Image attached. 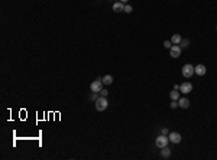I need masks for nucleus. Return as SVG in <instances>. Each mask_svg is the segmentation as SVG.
Returning a JSON list of instances; mask_svg holds the SVG:
<instances>
[{
  "instance_id": "obj_1",
  "label": "nucleus",
  "mask_w": 217,
  "mask_h": 160,
  "mask_svg": "<svg viewBox=\"0 0 217 160\" xmlns=\"http://www.w3.org/2000/svg\"><path fill=\"white\" fill-rule=\"evenodd\" d=\"M94 102H96V110H97V111H104L108 105V101L106 100V97H101V95Z\"/></svg>"
},
{
  "instance_id": "obj_2",
  "label": "nucleus",
  "mask_w": 217,
  "mask_h": 160,
  "mask_svg": "<svg viewBox=\"0 0 217 160\" xmlns=\"http://www.w3.org/2000/svg\"><path fill=\"white\" fill-rule=\"evenodd\" d=\"M168 143H169V138H168V136H165V134H161V136H158V137H156V140H155V146H156L158 149H162V147L168 146Z\"/></svg>"
},
{
  "instance_id": "obj_3",
  "label": "nucleus",
  "mask_w": 217,
  "mask_h": 160,
  "mask_svg": "<svg viewBox=\"0 0 217 160\" xmlns=\"http://www.w3.org/2000/svg\"><path fill=\"white\" fill-rule=\"evenodd\" d=\"M181 72H182V77H184V78H191L195 74L194 66L191 65V64H185V65L182 66V71H181Z\"/></svg>"
},
{
  "instance_id": "obj_4",
  "label": "nucleus",
  "mask_w": 217,
  "mask_h": 160,
  "mask_svg": "<svg viewBox=\"0 0 217 160\" xmlns=\"http://www.w3.org/2000/svg\"><path fill=\"white\" fill-rule=\"evenodd\" d=\"M90 89H91V92H100L101 89H103V81H101V78H97V80L94 81L93 84L90 85Z\"/></svg>"
},
{
  "instance_id": "obj_5",
  "label": "nucleus",
  "mask_w": 217,
  "mask_h": 160,
  "mask_svg": "<svg viewBox=\"0 0 217 160\" xmlns=\"http://www.w3.org/2000/svg\"><path fill=\"white\" fill-rule=\"evenodd\" d=\"M181 52H182V48H181L180 45H172V46L169 48V55H171V58H180Z\"/></svg>"
},
{
  "instance_id": "obj_6",
  "label": "nucleus",
  "mask_w": 217,
  "mask_h": 160,
  "mask_svg": "<svg viewBox=\"0 0 217 160\" xmlns=\"http://www.w3.org/2000/svg\"><path fill=\"white\" fill-rule=\"evenodd\" d=\"M180 92L182 94H190V92H193V84L191 82H182L180 85Z\"/></svg>"
},
{
  "instance_id": "obj_7",
  "label": "nucleus",
  "mask_w": 217,
  "mask_h": 160,
  "mask_svg": "<svg viewBox=\"0 0 217 160\" xmlns=\"http://www.w3.org/2000/svg\"><path fill=\"white\" fill-rule=\"evenodd\" d=\"M168 138H169V141H171V143H174V144H178V143H181V140H182L181 134H180V133H177V131L169 133V134H168Z\"/></svg>"
},
{
  "instance_id": "obj_8",
  "label": "nucleus",
  "mask_w": 217,
  "mask_h": 160,
  "mask_svg": "<svg viewBox=\"0 0 217 160\" xmlns=\"http://www.w3.org/2000/svg\"><path fill=\"white\" fill-rule=\"evenodd\" d=\"M194 72L197 74V75H200V77H203V75H206V72H207V68L204 65H195L194 66Z\"/></svg>"
},
{
  "instance_id": "obj_9",
  "label": "nucleus",
  "mask_w": 217,
  "mask_h": 160,
  "mask_svg": "<svg viewBox=\"0 0 217 160\" xmlns=\"http://www.w3.org/2000/svg\"><path fill=\"white\" fill-rule=\"evenodd\" d=\"M123 9H124V3H122V2H116V3H113V10H115L116 13L123 12Z\"/></svg>"
},
{
  "instance_id": "obj_10",
  "label": "nucleus",
  "mask_w": 217,
  "mask_h": 160,
  "mask_svg": "<svg viewBox=\"0 0 217 160\" xmlns=\"http://www.w3.org/2000/svg\"><path fill=\"white\" fill-rule=\"evenodd\" d=\"M178 105H180L181 108H188V107H190V100H188V98H182V97H180V100H178Z\"/></svg>"
},
{
  "instance_id": "obj_11",
  "label": "nucleus",
  "mask_w": 217,
  "mask_h": 160,
  "mask_svg": "<svg viewBox=\"0 0 217 160\" xmlns=\"http://www.w3.org/2000/svg\"><path fill=\"white\" fill-rule=\"evenodd\" d=\"M101 81H103L104 85H110V84H113V77H112V75H104V77L101 78Z\"/></svg>"
},
{
  "instance_id": "obj_12",
  "label": "nucleus",
  "mask_w": 217,
  "mask_h": 160,
  "mask_svg": "<svg viewBox=\"0 0 217 160\" xmlns=\"http://www.w3.org/2000/svg\"><path fill=\"white\" fill-rule=\"evenodd\" d=\"M169 97H171V100H174V101H178V100H180V92H178V89H172V91L169 92Z\"/></svg>"
},
{
  "instance_id": "obj_13",
  "label": "nucleus",
  "mask_w": 217,
  "mask_h": 160,
  "mask_svg": "<svg viewBox=\"0 0 217 160\" xmlns=\"http://www.w3.org/2000/svg\"><path fill=\"white\" fill-rule=\"evenodd\" d=\"M181 41H182V38H181V35H178V33H175V35L171 38V42H172L174 45H180Z\"/></svg>"
},
{
  "instance_id": "obj_14",
  "label": "nucleus",
  "mask_w": 217,
  "mask_h": 160,
  "mask_svg": "<svg viewBox=\"0 0 217 160\" xmlns=\"http://www.w3.org/2000/svg\"><path fill=\"white\" fill-rule=\"evenodd\" d=\"M161 154H162V157H169L171 156V149H168V147H162V150H161Z\"/></svg>"
},
{
  "instance_id": "obj_15",
  "label": "nucleus",
  "mask_w": 217,
  "mask_h": 160,
  "mask_svg": "<svg viewBox=\"0 0 217 160\" xmlns=\"http://www.w3.org/2000/svg\"><path fill=\"white\" fill-rule=\"evenodd\" d=\"M188 45H190V41H188V39H182V41H181V44H180V46H181V48H188Z\"/></svg>"
},
{
  "instance_id": "obj_16",
  "label": "nucleus",
  "mask_w": 217,
  "mask_h": 160,
  "mask_svg": "<svg viewBox=\"0 0 217 160\" xmlns=\"http://www.w3.org/2000/svg\"><path fill=\"white\" fill-rule=\"evenodd\" d=\"M132 10H133V8H132L130 5H124V9H123L124 13H132Z\"/></svg>"
},
{
  "instance_id": "obj_17",
  "label": "nucleus",
  "mask_w": 217,
  "mask_h": 160,
  "mask_svg": "<svg viewBox=\"0 0 217 160\" xmlns=\"http://www.w3.org/2000/svg\"><path fill=\"white\" fill-rule=\"evenodd\" d=\"M172 45H174V44L171 42V41H165V42H164V46H165V48H168V49H169Z\"/></svg>"
},
{
  "instance_id": "obj_18",
  "label": "nucleus",
  "mask_w": 217,
  "mask_h": 160,
  "mask_svg": "<svg viewBox=\"0 0 217 160\" xmlns=\"http://www.w3.org/2000/svg\"><path fill=\"white\" fill-rule=\"evenodd\" d=\"M177 107H180L178 105V101H174V100H171V108H177Z\"/></svg>"
},
{
  "instance_id": "obj_19",
  "label": "nucleus",
  "mask_w": 217,
  "mask_h": 160,
  "mask_svg": "<svg viewBox=\"0 0 217 160\" xmlns=\"http://www.w3.org/2000/svg\"><path fill=\"white\" fill-rule=\"evenodd\" d=\"M99 94H100L101 97H107V95H108V91H107V89H101Z\"/></svg>"
},
{
  "instance_id": "obj_20",
  "label": "nucleus",
  "mask_w": 217,
  "mask_h": 160,
  "mask_svg": "<svg viewBox=\"0 0 217 160\" xmlns=\"http://www.w3.org/2000/svg\"><path fill=\"white\" fill-rule=\"evenodd\" d=\"M162 134H169V131H168V128H166V127H164V128H162Z\"/></svg>"
},
{
  "instance_id": "obj_21",
  "label": "nucleus",
  "mask_w": 217,
  "mask_h": 160,
  "mask_svg": "<svg viewBox=\"0 0 217 160\" xmlns=\"http://www.w3.org/2000/svg\"><path fill=\"white\" fill-rule=\"evenodd\" d=\"M119 2H122V3H124V5H126V3H127L129 0H119Z\"/></svg>"
}]
</instances>
